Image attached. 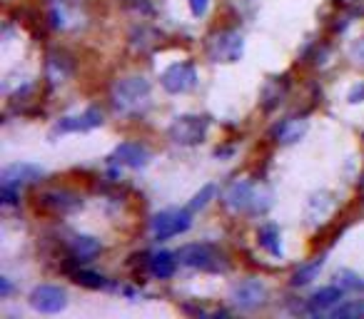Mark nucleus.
Masks as SVG:
<instances>
[{
  "label": "nucleus",
  "mask_w": 364,
  "mask_h": 319,
  "mask_svg": "<svg viewBox=\"0 0 364 319\" xmlns=\"http://www.w3.org/2000/svg\"><path fill=\"white\" fill-rule=\"evenodd\" d=\"M150 102V82L145 77H122L115 87H112V105L120 112H140Z\"/></svg>",
  "instance_id": "nucleus-1"
},
{
  "label": "nucleus",
  "mask_w": 364,
  "mask_h": 319,
  "mask_svg": "<svg viewBox=\"0 0 364 319\" xmlns=\"http://www.w3.org/2000/svg\"><path fill=\"white\" fill-rule=\"evenodd\" d=\"M177 262L185 264V267L203 269V272H225L228 269L223 254L210 244H185L177 252Z\"/></svg>",
  "instance_id": "nucleus-2"
},
{
  "label": "nucleus",
  "mask_w": 364,
  "mask_h": 319,
  "mask_svg": "<svg viewBox=\"0 0 364 319\" xmlns=\"http://www.w3.org/2000/svg\"><path fill=\"white\" fill-rule=\"evenodd\" d=\"M190 225H193V210H177V207H170V210H162L152 217L150 222V229L155 234V239H170L175 234H182L188 232Z\"/></svg>",
  "instance_id": "nucleus-3"
},
{
  "label": "nucleus",
  "mask_w": 364,
  "mask_h": 319,
  "mask_svg": "<svg viewBox=\"0 0 364 319\" xmlns=\"http://www.w3.org/2000/svg\"><path fill=\"white\" fill-rule=\"evenodd\" d=\"M167 135L175 145H200L208 135V120L200 115H180L167 127Z\"/></svg>",
  "instance_id": "nucleus-4"
},
{
  "label": "nucleus",
  "mask_w": 364,
  "mask_h": 319,
  "mask_svg": "<svg viewBox=\"0 0 364 319\" xmlns=\"http://www.w3.org/2000/svg\"><path fill=\"white\" fill-rule=\"evenodd\" d=\"M242 53H245V40L235 31L215 33L208 43V55L213 63H235L242 58Z\"/></svg>",
  "instance_id": "nucleus-5"
},
{
  "label": "nucleus",
  "mask_w": 364,
  "mask_h": 319,
  "mask_svg": "<svg viewBox=\"0 0 364 319\" xmlns=\"http://www.w3.org/2000/svg\"><path fill=\"white\" fill-rule=\"evenodd\" d=\"M160 85L170 95L195 90V85H198V67H195V63H175V65H170L162 72Z\"/></svg>",
  "instance_id": "nucleus-6"
},
{
  "label": "nucleus",
  "mask_w": 364,
  "mask_h": 319,
  "mask_svg": "<svg viewBox=\"0 0 364 319\" xmlns=\"http://www.w3.org/2000/svg\"><path fill=\"white\" fill-rule=\"evenodd\" d=\"M232 304L245 312H252V309H259L267 304V287H264L259 279L250 277V279H242L232 287Z\"/></svg>",
  "instance_id": "nucleus-7"
},
{
  "label": "nucleus",
  "mask_w": 364,
  "mask_h": 319,
  "mask_svg": "<svg viewBox=\"0 0 364 319\" xmlns=\"http://www.w3.org/2000/svg\"><path fill=\"white\" fill-rule=\"evenodd\" d=\"M31 307L41 314H58L68 307V294L55 284H41L31 292Z\"/></svg>",
  "instance_id": "nucleus-8"
},
{
  "label": "nucleus",
  "mask_w": 364,
  "mask_h": 319,
  "mask_svg": "<svg viewBox=\"0 0 364 319\" xmlns=\"http://www.w3.org/2000/svg\"><path fill=\"white\" fill-rule=\"evenodd\" d=\"M110 160L117 165H125V168H130V170H142L150 163V152L142 145H137V142H120V145L112 150Z\"/></svg>",
  "instance_id": "nucleus-9"
},
{
  "label": "nucleus",
  "mask_w": 364,
  "mask_h": 319,
  "mask_svg": "<svg viewBox=\"0 0 364 319\" xmlns=\"http://www.w3.org/2000/svg\"><path fill=\"white\" fill-rule=\"evenodd\" d=\"M102 125V112L97 107H87L80 115H68L60 117L55 125V132H87L95 130V127Z\"/></svg>",
  "instance_id": "nucleus-10"
},
{
  "label": "nucleus",
  "mask_w": 364,
  "mask_h": 319,
  "mask_svg": "<svg viewBox=\"0 0 364 319\" xmlns=\"http://www.w3.org/2000/svg\"><path fill=\"white\" fill-rule=\"evenodd\" d=\"M252 195H255V185L247 183V180H240V183H232L225 190L223 202L232 212H247L250 202H252Z\"/></svg>",
  "instance_id": "nucleus-11"
},
{
  "label": "nucleus",
  "mask_w": 364,
  "mask_h": 319,
  "mask_svg": "<svg viewBox=\"0 0 364 319\" xmlns=\"http://www.w3.org/2000/svg\"><path fill=\"white\" fill-rule=\"evenodd\" d=\"M41 175H43V170L38 168V165H31V163L8 165V168L3 170V188H18L21 190L23 185L36 183Z\"/></svg>",
  "instance_id": "nucleus-12"
},
{
  "label": "nucleus",
  "mask_w": 364,
  "mask_h": 319,
  "mask_svg": "<svg viewBox=\"0 0 364 319\" xmlns=\"http://www.w3.org/2000/svg\"><path fill=\"white\" fill-rule=\"evenodd\" d=\"M309 130V122L304 117H287L282 120L277 127H274V137H277L279 145H292V142H299Z\"/></svg>",
  "instance_id": "nucleus-13"
},
{
  "label": "nucleus",
  "mask_w": 364,
  "mask_h": 319,
  "mask_svg": "<svg viewBox=\"0 0 364 319\" xmlns=\"http://www.w3.org/2000/svg\"><path fill=\"white\" fill-rule=\"evenodd\" d=\"M332 207H334L332 195H329L327 190H319V193H314L312 198L307 200V207H304V220H307L309 225L322 222V220L332 212Z\"/></svg>",
  "instance_id": "nucleus-14"
},
{
  "label": "nucleus",
  "mask_w": 364,
  "mask_h": 319,
  "mask_svg": "<svg viewBox=\"0 0 364 319\" xmlns=\"http://www.w3.org/2000/svg\"><path fill=\"white\" fill-rule=\"evenodd\" d=\"M342 292L344 289H339L337 284L317 289V292L309 297V312H329V309H334L342 302Z\"/></svg>",
  "instance_id": "nucleus-15"
},
{
  "label": "nucleus",
  "mask_w": 364,
  "mask_h": 319,
  "mask_svg": "<svg viewBox=\"0 0 364 319\" xmlns=\"http://www.w3.org/2000/svg\"><path fill=\"white\" fill-rule=\"evenodd\" d=\"M257 239H259V247L264 249V252H269L272 257H282L284 249H282V237H279V227L272 222L262 225L257 232Z\"/></svg>",
  "instance_id": "nucleus-16"
},
{
  "label": "nucleus",
  "mask_w": 364,
  "mask_h": 319,
  "mask_svg": "<svg viewBox=\"0 0 364 319\" xmlns=\"http://www.w3.org/2000/svg\"><path fill=\"white\" fill-rule=\"evenodd\" d=\"M70 249L80 262H87V259H92L97 252H100V239L90 237V234H73Z\"/></svg>",
  "instance_id": "nucleus-17"
},
{
  "label": "nucleus",
  "mask_w": 364,
  "mask_h": 319,
  "mask_svg": "<svg viewBox=\"0 0 364 319\" xmlns=\"http://www.w3.org/2000/svg\"><path fill=\"white\" fill-rule=\"evenodd\" d=\"M175 267H177V254L155 252L150 257V269L157 279H170L172 274H175Z\"/></svg>",
  "instance_id": "nucleus-18"
},
{
  "label": "nucleus",
  "mask_w": 364,
  "mask_h": 319,
  "mask_svg": "<svg viewBox=\"0 0 364 319\" xmlns=\"http://www.w3.org/2000/svg\"><path fill=\"white\" fill-rule=\"evenodd\" d=\"M43 202L48 205L50 210H55V212H73V210L80 207V200L75 198V195L70 193H46L43 195Z\"/></svg>",
  "instance_id": "nucleus-19"
},
{
  "label": "nucleus",
  "mask_w": 364,
  "mask_h": 319,
  "mask_svg": "<svg viewBox=\"0 0 364 319\" xmlns=\"http://www.w3.org/2000/svg\"><path fill=\"white\" fill-rule=\"evenodd\" d=\"M274 205V195L269 188H257L255 185V195H252V202H250V215H264L269 212V207Z\"/></svg>",
  "instance_id": "nucleus-20"
},
{
  "label": "nucleus",
  "mask_w": 364,
  "mask_h": 319,
  "mask_svg": "<svg viewBox=\"0 0 364 319\" xmlns=\"http://www.w3.org/2000/svg\"><path fill=\"white\" fill-rule=\"evenodd\" d=\"M322 264H324V257H319L317 262L302 264V267L292 274V279H289V282H292V287H304V284L312 282V279L319 274V269H322Z\"/></svg>",
  "instance_id": "nucleus-21"
},
{
  "label": "nucleus",
  "mask_w": 364,
  "mask_h": 319,
  "mask_svg": "<svg viewBox=\"0 0 364 319\" xmlns=\"http://www.w3.org/2000/svg\"><path fill=\"white\" fill-rule=\"evenodd\" d=\"M75 282L82 284V287H87V289L107 287L105 277H102V274H97V272H90V269H80V272H75Z\"/></svg>",
  "instance_id": "nucleus-22"
},
{
  "label": "nucleus",
  "mask_w": 364,
  "mask_h": 319,
  "mask_svg": "<svg viewBox=\"0 0 364 319\" xmlns=\"http://www.w3.org/2000/svg\"><path fill=\"white\" fill-rule=\"evenodd\" d=\"M215 195H218V188H215V185H205V188L200 190V193L193 198V202H190V207H188V210H193V212H198V210L208 207L210 200H215Z\"/></svg>",
  "instance_id": "nucleus-23"
},
{
  "label": "nucleus",
  "mask_w": 364,
  "mask_h": 319,
  "mask_svg": "<svg viewBox=\"0 0 364 319\" xmlns=\"http://www.w3.org/2000/svg\"><path fill=\"white\" fill-rule=\"evenodd\" d=\"M334 284H337L339 289H362L364 282L357 277L354 272H349V269H339L337 277H334Z\"/></svg>",
  "instance_id": "nucleus-24"
},
{
  "label": "nucleus",
  "mask_w": 364,
  "mask_h": 319,
  "mask_svg": "<svg viewBox=\"0 0 364 319\" xmlns=\"http://www.w3.org/2000/svg\"><path fill=\"white\" fill-rule=\"evenodd\" d=\"M332 317H364V302H347L332 309Z\"/></svg>",
  "instance_id": "nucleus-25"
},
{
  "label": "nucleus",
  "mask_w": 364,
  "mask_h": 319,
  "mask_svg": "<svg viewBox=\"0 0 364 319\" xmlns=\"http://www.w3.org/2000/svg\"><path fill=\"white\" fill-rule=\"evenodd\" d=\"M349 55H352V60L357 63V65L364 67V36L359 38V40H354L352 50H349Z\"/></svg>",
  "instance_id": "nucleus-26"
},
{
  "label": "nucleus",
  "mask_w": 364,
  "mask_h": 319,
  "mask_svg": "<svg viewBox=\"0 0 364 319\" xmlns=\"http://www.w3.org/2000/svg\"><path fill=\"white\" fill-rule=\"evenodd\" d=\"M210 8V0H190V11H193L195 18H203Z\"/></svg>",
  "instance_id": "nucleus-27"
},
{
  "label": "nucleus",
  "mask_w": 364,
  "mask_h": 319,
  "mask_svg": "<svg viewBox=\"0 0 364 319\" xmlns=\"http://www.w3.org/2000/svg\"><path fill=\"white\" fill-rule=\"evenodd\" d=\"M3 202L16 205L18 202V188H3Z\"/></svg>",
  "instance_id": "nucleus-28"
},
{
  "label": "nucleus",
  "mask_w": 364,
  "mask_h": 319,
  "mask_svg": "<svg viewBox=\"0 0 364 319\" xmlns=\"http://www.w3.org/2000/svg\"><path fill=\"white\" fill-rule=\"evenodd\" d=\"M349 102H364V85H357L349 90Z\"/></svg>",
  "instance_id": "nucleus-29"
},
{
  "label": "nucleus",
  "mask_w": 364,
  "mask_h": 319,
  "mask_svg": "<svg viewBox=\"0 0 364 319\" xmlns=\"http://www.w3.org/2000/svg\"><path fill=\"white\" fill-rule=\"evenodd\" d=\"M0 284H3V297H11V292H13V284H11V279H8V277H3V279H0Z\"/></svg>",
  "instance_id": "nucleus-30"
}]
</instances>
